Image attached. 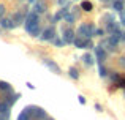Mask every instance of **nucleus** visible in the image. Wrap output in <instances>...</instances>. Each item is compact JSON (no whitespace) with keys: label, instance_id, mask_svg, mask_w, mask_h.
<instances>
[{"label":"nucleus","instance_id":"1","mask_svg":"<svg viewBox=\"0 0 125 120\" xmlns=\"http://www.w3.org/2000/svg\"><path fill=\"white\" fill-rule=\"evenodd\" d=\"M38 24V13H30V14L25 18V30H30L32 27H35V25Z\"/></svg>","mask_w":125,"mask_h":120},{"label":"nucleus","instance_id":"2","mask_svg":"<svg viewBox=\"0 0 125 120\" xmlns=\"http://www.w3.org/2000/svg\"><path fill=\"white\" fill-rule=\"evenodd\" d=\"M79 35L81 37H94L95 35V27L92 24H83L79 27Z\"/></svg>","mask_w":125,"mask_h":120},{"label":"nucleus","instance_id":"3","mask_svg":"<svg viewBox=\"0 0 125 120\" xmlns=\"http://www.w3.org/2000/svg\"><path fill=\"white\" fill-rule=\"evenodd\" d=\"M43 63H44L49 70L54 71L55 74H60V68H59V65L55 63V62H52V60H49V59H44V60H43Z\"/></svg>","mask_w":125,"mask_h":120},{"label":"nucleus","instance_id":"4","mask_svg":"<svg viewBox=\"0 0 125 120\" xmlns=\"http://www.w3.org/2000/svg\"><path fill=\"white\" fill-rule=\"evenodd\" d=\"M54 35H55V32H54V28H46L44 32H43V35H41V40L43 41H51V40H54Z\"/></svg>","mask_w":125,"mask_h":120},{"label":"nucleus","instance_id":"5","mask_svg":"<svg viewBox=\"0 0 125 120\" xmlns=\"http://www.w3.org/2000/svg\"><path fill=\"white\" fill-rule=\"evenodd\" d=\"M18 120H32V106H30V108L22 109V112L19 114Z\"/></svg>","mask_w":125,"mask_h":120},{"label":"nucleus","instance_id":"6","mask_svg":"<svg viewBox=\"0 0 125 120\" xmlns=\"http://www.w3.org/2000/svg\"><path fill=\"white\" fill-rule=\"evenodd\" d=\"M32 117H35V119H48V115H46V112L43 111L41 108H33L32 106Z\"/></svg>","mask_w":125,"mask_h":120},{"label":"nucleus","instance_id":"7","mask_svg":"<svg viewBox=\"0 0 125 120\" xmlns=\"http://www.w3.org/2000/svg\"><path fill=\"white\" fill-rule=\"evenodd\" d=\"M63 41H65V43H73V41H74L73 28H67V30L63 32Z\"/></svg>","mask_w":125,"mask_h":120},{"label":"nucleus","instance_id":"8","mask_svg":"<svg viewBox=\"0 0 125 120\" xmlns=\"http://www.w3.org/2000/svg\"><path fill=\"white\" fill-rule=\"evenodd\" d=\"M10 108H11V104H10L8 101H2V103H0V114H3L6 119H8V115H10Z\"/></svg>","mask_w":125,"mask_h":120},{"label":"nucleus","instance_id":"9","mask_svg":"<svg viewBox=\"0 0 125 120\" xmlns=\"http://www.w3.org/2000/svg\"><path fill=\"white\" fill-rule=\"evenodd\" d=\"M0 25H2L3 28H13V27H16L14 21H13V19H6V18L0 19Z\"/></svg>","mask_w":125,"mask_h":120},{"label":"nucleus","instance_id":"10","mask_svg":"<svg viewBox=\"0 0 125 120\" xmlns=\"http://www.w3.org/2000/svg\"><path fill=\"white\" fill-rule=\"evenodd\" d=\"M97 59L98 62H104V59H106V51L103 49V47H97Z\"/></svg>","mask_w":125,"mask_h":120},{"label":"nucleus","instance_id":"11","mask_svg":"<svg viewBox=\"0 0 125 120\" xmlns=\"http://www.w3.org/2000/svg\"><path fill=\"white\" fill-rule=\"evenodd\" d=\"M124 6H125V2H124V0H114V2H113V8L116 9V11H122Z\"/></svg>","mask_w":125,"mask_h":120},{"label":"nucleus","instance_id":"12","mask_svg":"<svg viewBox=\"0 0 125 120\" xmlns=\"http://www.w3.org/2000/svg\"><path fill=\"white\" fill-rule=\"evenodd\" d=\"M67 16H68V9H65V8H63V9H60V11H59L57 14L54 16V21H60V19H65Z\"/></svg>","mask_w":125,"mask_h":120},{"label":"nucleus","instance_id":"13","mask_svg":"<svg viewBox=\"0 0 125 120\" xmlns=\"http://www.w3.org/2000/svg\"><path fill=\"white\" fill-rule=\"evenodd\" d=\"M46 11V3L44 2H37L35 3V13H44Z\"/></svg>","mask_w":125,"mask_h":120},{"label":"nucleus","instance_id":"14","mask_svg":"<svg viewBox=\"0 0 125 120\" xmlns=\"http://www.w3.org/2000/svg\"><path fill=\"white\" fill-rule=\"evenodd\" d=\"M83 60H84V63L87 65V66H92V65H94V57L90 55V54H84V57H83Z\"/></svg>","mask_w":125,"mask_h":120},{"label":"nucleus","instance_id":"15","mask_svg":"<svg viewBox=\"0 0 125 120\" xmlns=\"http://www.w3.org/2000/svg\"><path fill=\"white\" fill-rule=\"evenodd\" d=\"M40 24H37L35 25V27H32L30 30H29V33H30V37H38V35H40Z\"/></svg>","mask_w":125,"mask_h":120},{"label":"nucleus","instance_id":"16","mask_svg":"<svg viewBox=\"0 0 125 120\" xmlns=\"http://www.w3.org/2000/svg\"><path fill=\"white\" fill-rule=\"evenodd\" d=\"M92 3L90 2H87V0H84L83 3H81V9H84V11H92Z\"/></svg>","mask_w":125,"mask_h":120},{"label":"nucleus","instance_id":"17","mask_svg":"<svg viewBox=\"0 0 125 120\" xmlns=\"http://www.w3.org/2000/svg\"><path fill=\"white\" fill-rule=\"evenodd\" d=\"M0 90H3V92H11V87H10L8 82H3V81H0Z\"/></svg>","mask_w":125,"mask_h":120},{"label":"nucleus","instance_id":"18","mask_svg":"<svg viewBox=\"0 0 125 120\" xmlns=\"http://www.w3.org/2000/svg\"><path fill=\"white\" fill-rule=\"evenodd\" d=\"M70 76L73 77V79H78V77H79V73H78L76 68H70Z\"/></svg>","mask_w":125,"mask_h":120},{"label":"nucleus","instance_id":"19","mask_svg":"<svg viewBox=\"0 0 125 120\" xmlns=\"http://www.w3.org/2000/svg\"><path fill=\"white\" fill-rule=\"evenodd\" d=\"M98 73H100V76H101V77H106V76H108L106 68H104V66H101V63H100V68H98Z\"/></svg>","mask_w":125,"mask_h":120},{"label":"nucleus","instance_id":"20","mask_svg":"<svg viewBox=\"0 0 125 120\" xmlns=\"http://www.w3.org/2000/svg\"><path fill=\"white\" fill-rule=\"evenodd\" d=\"M14 19L18 21V24H19V22H22V19H24V16H22V13H16V14H14Z\"/></svg>","mask_w":125,"mask_h":120},{"label":"nucleus","instance_id":"21","mask_svg":"<svg viewBox=\"0 0 125 120\" xmlns=\"http://www.w3.org/2000/svg\"><path fill=\"white\" fill-rule=\"evenodd\" d=\"M95 35H97V37H103L104 30H103V28H98V30H95Z\"/></svg>","mask_w":125,"mask_h":120},{"label":"nucleus","instance_id":"22","mask_svg":"<svg viewBox=\"0 0 125 120\" xmlns=\"http://www.w3.org/2000/svg\"><path fill=\"white\" fill-rule=\"evenodd\" d=\"M65 19H67V22H68V24H71V22L74 21V16H73V14H68V16H67Z\"/></svg>","mask_w":125,"mask_h":120},{"label":"nucleus","instance_id":"23","mask_svg":"<svg viewBox=\"0 0 125 120\" xmlns=\"http://www.w3.org/2000/svg\"><path fill=\"white\" fill-rule=\"evenodd\" d=\"M3 14H5V6H3V5H0V18H2Z\"/></svg>","mask_w":125,"mask_h":120},{"label":"nucleus","instance_id":"24","mask_svg":"<svg viewBox=\"0 0 125 120\" xmlns=\"http://www.w3.org/2000/svg\"><path fill=\"white\" fill-rule=\"evenodd\" d=\"M79 103H81V104H85V98H84V96H79Z\"/></svg>","mask_w":125,"mask_h":120},{"label":"nucleus","instance_id":"25","mask_svg":"<svg viewBox=\"0 0 125 120\" xmlns=\"http://www.w3.org/2000/svg\"><path fill=\"white\" fill-rule=\"evenodd\" d=\"M65 3H67V0H59V5H60V6H63Z\"/></svg>","mask_w":125,"mask_h":120},{"label":"nucleus","instance_id":"26","mask_svg":"<svg viewBox=\"0 0 125 120\" xmlns=\"http://www.w3.org/2000/svg\"><path fill=\"white\" fill-rule=\"evenodd\" d=\"M62 43H65V41H60V40H55V44H57V46H62Z\"/></svg>","mask_w":125,"mask_h":120},{"label":"nucleus","instance_id":"27","mask_svg":"<svg viewBox=\"0 0 125 120\" xmlns=\"http://www.w3.org/2000/svg\"><path fill=\"white\" fill-rule=\"evenodd\" d=\"M122 24L125 25V14H122Z\"/></svg>","mask_w":125,"mask_h":120},{"label":"nucleus","instance_id":"28","mask_svg":"<svg viewBox=\"0 0 125 120\" xmlns=\"http://www.w3.org/2000/svg\"><path fill=\"white\" fill-rule=\"evenodd\" d=\"M120 65H125V59H120Z\"/></svg>","mask_w":125,"mask_h":120},{"label":"nucleus","instance_id":"29","mask_svg":"<svg viewBox=\"0 0 125 120\" xmlns=\"http://www.w3.org/2000/svg\"><path fill=\"white\" fill-rule=\"evenodd\" d=\"M101 2H106V0H101Z\"/></svg>","mask_w":125,"mask_h":120},{"label":"nucleus","instance_id":"30","mask_svg":"<svg viewBox=\"0 0 125 120\" xmlns=\"http://www.w3.org/2000/svg\"><path fill=\"white\" fill-rule=\"evenodd\" d=\"M124 38H125V37H124Z\"/></svg>","mask_w":125,"mask_h":120}]
</instances>
